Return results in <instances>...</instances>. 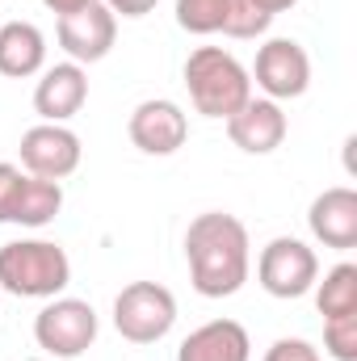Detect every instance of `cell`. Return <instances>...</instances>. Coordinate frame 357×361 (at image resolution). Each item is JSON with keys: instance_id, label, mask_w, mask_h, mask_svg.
<instances>
[{"instance_id": "cell-1", "label": "cell", "mask_w": 357, "mask_h": 361, "mask_svg": "<svg viewBox=\"0 0 357 361\" xmlns=\"http://www.w3.org/2000/svg\"><path fill=\"white\" fill-rule=\"evenodd\" d=\"M185 261L202 298H231L248 281V227L223 210L198 214L185 231Z\"/></svg>"}, {"instance_id": "cell-2", "label": "cell", "mask_w": 357, "mask_h": 361, "mask_svg": "<svg viewBox=\"0 0 357 361\" xmlns=\"http://www.w3.org/2000/svg\"><path fill=\"white\" fill-rule=\"evenodd\" d=\"M185 89L198 114L206 118H231L248 97H253V76L248 68L223 51V47H198L185 59Z\"/></svg>"}, {"instance_id": "cell-3", "label": "cell", "mask_w": 357, "mask_h": 361, "mask_svg": "<svg viewBox=\"0 0 357 361\" xmlns=\"http://www.w3.org/2000/svg\"><path fill=\"white\" fill-rule=\"evenodd\" d=\"M72 281V261L51 240H13L0 248V290L17 298H55Z\"/></svg>"}, {"instance_id": "cell-4", "label": "cell", "mask_w": 357, "mask_h": 361, "mask_svg": "<svg viewBox=\"0 0 357 361\" xmlns=\"http://www.w3.org/2000/svg\"><path fill=\"white\" fill-rule=\"evenodd\" d=\"M177 324V298L160 281H131L114 298V328L131 345H156Z\"/></svg>"}, {"instance_id": "cell-5", "label": "cell", "mask_w": 357, "mask_h": 361, "mask_svg": "<svg viewBox=\"0 0 357 361\" xmlns=\"http://www.w3.org/2000/svg\"><path fill=\"white\" fill-rule=\"evenodd\" d=\"M34 341L51 357H80L97 341V311L85 298H51L34 315Z\"/></svg>"}, {"instance_id": "cell-6", "label": "cell", "mask_w": 357, "mask_h": 361, "mask_svg": "<svg viewBox=\"0 0 357 361\" xmlns=\"http://www.w3.org/2000/svg\"><path fill=\"white\" fill-rule=\"evenodd\" d=\"M257 277H261L265 294H273V298H303L320 281V261H315V252L303 240L277 235V240H269L261 248Z\"/></svg>"}, {"instance_id": "cell-7", "label": "cell", "mask_w": 357, "mask_h": 361, "mask_svg": "<svg viewBox=\"0 0 357 361\" xmlns=\"http://www.w3.org/2000/svg\"><path fill=\"white\" fill-rule=\"evenodd\" d=\"M21 169L30 177L63 180L80 169V139L63 122H38L21 135Z\"/></svg>"}, {"instance_id": "cell-8", "label": "cell", "mask_w": 357, "mask_h": 361, "mask_svg": "<svg viewBox=\"0 0 357 361\" xmlns=\"http://www.w3.org/2000/svg\"><path fill=\"white\" fill-rule=\"evenodd\" d=\"M253 76H257V89H265L269 101H290V97H303L311 85V59L294 38H269L257 51Z\"/></svg>"}, {"instance_id": "cell-9", "label": "cell", "mask_w": 357, "mask_h": 361, "mask_svg": "<svg viewBox=\"0 0 357 361\" xmlns=\"http://www.w3.org/2000/svg\"><path fill=\"white\" fill-rule=\"evenodd\" d=\"M131 143L143 152V156H173L177 147H185L189 139V118L177 101H164V97H152V101H139L135 114H131Z\"/></svg>"}, {"instance_id": "cell-10", "label": "cell", "mask_w": 357, "mask_h": 361, "mask_svg": "<svg viewBox=\"0 0 357 361\" xmlns=\"http://www.w3.org/2000/svg\"><path fill=\"white\" fill-rule=\"evenodd\" d=\"M59 47L68 51L72 63H97L109 55L114 38H118V17L101 4V0H89L85 8L59 17Z\"/></svg>"}, {"instance_id": "cell-11", "label": "cell", "mask_w": 357, "mask_h": 361, "mask_svg": "<svg viewBox=\"0 0 357 361\" xmlns=\"http://www.w3.org/2000/svg\"><path fill=\"white\" fill-rule=\"evenodd\" d=\"M227 139L240 147V152H248V156H269V152H277L282 147V139H286V114H282V105L277 101H269V97H248L231 118H227Z\"/></svg>"}, {"instance_id": "cell-12", "label": "cell", "mask_w": 357, "mask_h": 361, "mask_svg": "<svg viewBox=\"0 0 357 361\" xmlns=\"http://www.w3.org/2000/svg\"><path fill=\"white\" fill-rule=\"evenodd\" d=\"M307 223H311V235H315L324 248H337V252L357 248V193L349 185L324 189V193L311 202Z\"/></svg>"}, {"instance_id": "cell-13", "label": "cell", "mask_w": 357, "mask_h": 361, "mask_svg": "<svg viewBox=\"0 0 357 361\" xmlns=\"http://www.w3.org/2000/svg\"><path fill=\"white\" fill-rule=\"evenodd\" d=\"M85 101H89V76L72 59L47 68L38 89H34V109H38L42 122H68L85 109Z\"/></svg>"}, {"instance_id": "cell-14", "label": "cell", "mask_w": 357, "mask_h": 361, "mask_svg": "<svg viewBox=\"0 0 357 361\" xmlns=\"http://www.w3.org/2000/svg\"><path fill=\"white\" fill-rule=\"evenodd\" d=\"M253 357V341L244 332V324L236 319H210L202 328H193L177 349V361H248Z\"/></svg>"}, {"instance_id": "cell-15", "label": "cell", "mask_w": 357, "mask_h": 361, "mask_svg": "<svg viewBox=\"0 0 357 361\" xmlns=\"http://www.w3.org/2000/svg\"><path fill=\"white\" fill-rule=\"evenodd\" d=\"M42 63H47V38L38 25H30V21L0 25V76L25 80V76L42 72Z\"/></svg>"}, {"instance_id": "cell-16", "label": "cell", "mask_w": 357, "mask_h": 361, "mask_svg": "<svg viewBox=\"0 0 357 361\" xmlns=\"http://www.w3.org/2000/svg\"><path fill=\"white\" fill-rule=\"evenodd\" d=\"M59 210H63V185H59V180L30 177V173H25L21 189H17V202H13L8 223H21V227H47Z\"/></svg>"}, {"instance_id": "cell-17", "label": "cell", "mask_w": 357, "mask_h": 361, "mask_svg": "<svg viewBox=\"0 0 357 361\" xmlns=\"http://www.w3.org/2000/svg\"><path fill=\"white\" fill-rule=\"evenodd\" d=\"M315 290V307H320V315L324 319H337V315H353L357 311V265H337V269L324 273V281L320 286H311Z\"/></svg>"}, {"instance_id": "cell-18", "label": "cell", "mask_w": 357, "mask_h": 361, "mask_svg": "<svg viewBox=\"0 0 357 361\" xmlns=\"http://www.w3.org/2000/svg\"><path fill=\"white\" fill-rule=\"evenodd\" d=\"M231 0H177V25L189 34H219L227 25Z\"/></svg>"}, {"instance_id": "cell-19", "label": "cell", "mask_w": 357, "mask_h": 361, "mask_svg": "<svg viewBox=\"0 0 357 361\" xmlns=\"http://www.w3.org/2000/svg\"><path fill=\"white\" fill-rule=\"evenodd\" d=\"M269 13H261L253 0H231V13H227V25H223V34L227 38H257V34H265L269 30Z\"/></svg>"}, {"instance_id": "cell-20", "label": "cell", "mask_w": 357, "mask_h": 361, "mask_svg": "<svg viewBox=\"0 0 357 361\" xmlns=\"http://www.w3.org/2000/svg\"><path fill=\"white\" fill-rule=\"evenodd\" d=\"M324 345L337 361H357V311L324 319Z\"/></svg>"}, {"instance_id": "cell-21", "label": "cell", "mask_w": 357, "mask_h": 361, "mask_svg": "<svg viewBox=\"0 0 357 361\" xmlns=\"http://www.w3.org/2000/svg\"><path fill=\"white\" fill-rule=\"evenodd\" d=\"M265 361H320V353H315L307 341H298V336H286V341H273V345H269Z\"/></svg>"}, {"instance_id": "cell-22", "label": "cell", "mask_w": 357, "mask_h": 361, "mask_svg": "<svg viewBox=\"0 0 357 361\" xmlns=\"http://www.w3.org/2000/svg\"><path fill=\"white\" fill-rule=\"evenodd\" d=\"M25 173L17 164H0V223H8L13 214V202H17V189H21Z\"/></svg>"}, {"instance_id": "cell-23", "label": "cell", "mask_w": 357, "mask_h": 361, "mask_svg": "<svg viewBox=\"0 0 357 361\" xmlns=\"http://www.w3.org/2000/svg\"><path fill=\"white\" fill-rule=\"evenodd\" d=\"M114 17L122 13V17H147L152 8H156V0H101Z\"/></svg>"}, {"instance_id": "cell-24", "label": "cell", "mask_w": 357, "mask_h": 361, "mask_svg": "<svg viewBox=\"0 0 357 361\" xmlns=\"http://www.w3.org/2000/svg\"><path fill=\"white\" fill-rule=\"evenodd\" d=\"M51 13H59V17H68V13H76V8H85L89 0H42Z\"/></svg>"}, {"instance_id": "cell-25", "label": "cell", "mask_w": 357, "mask_h": 361, "mask_svg": "<svg viewBox=\"0 0 357 361\" xmlns=\"http://www.w3.org/2000/svg\"><path fill=\"white\" fill-rule=\"evenodd\" d=\"M261 13H269V17H277V13H286V8H294L298 0H253Z\"/></svg>"}, {"instance_id": "cell-26", "label": "cell", "mask_w": 357, "mask_h": 361, "mask_svg": "<svg viewBox=\"0 0 357 361\" xmlns=\"http://www.w3.org/2000/svg\"><path fill=\"white\" fill-rule=\"evenodd\" d=\"M34 361H42V357H34Z\"/></svg>"}]
</instances>
